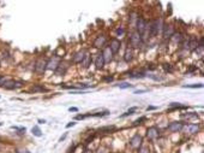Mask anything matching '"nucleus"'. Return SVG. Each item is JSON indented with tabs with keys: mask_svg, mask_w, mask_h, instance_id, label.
Masks as SVG:
<instances>
[{
	"mask_svg": "<svg viewBox=\"0 0 204 153\" xmlns=\"http://www.w3.org/2000/svg\"><path fill=\"white\" fill-rule=\"evenodd\" d=\"M104 81L111 82V81H113V77H112V76H111V77H104Z\"/></svg>",
	"mask_w": 204,
	"mask_h": 153,
	"instance_id": "obj_41",
	"label": "nucleus"
},
{
	"mask_svg": "<svg viewBox=\"0 0 204 153\" xmlns=\"http://www.w3.org/2000/svg\"><path fill=\"white\" fill-rule=\"evenodd\" d=\"M203 84L202 83H193V84H185L183 86V88H192V89H194V88H202Z\"/></svg>",
	"mask_w": 204,
	"mask_h": 153,
	"instance_id": "obj_29",
	"label": "nucleus"
},
{
	"mask_svg": "<svg viewBox=\"0 0 204 153\" xmlns=\"http://www.w3.org/2000/svg\"><path fill=\"white\" fill-rule=\"evenodd\" d=\"M31 132H32V134H34L35 136H37V138H41V136H42V132H41V129H40V128H38L37 125L32 127Z\"/></svg>",
	"mask_w": 204,
	"mask_h": 153,
	"instance_id": "obj_26",
	"label": "nucleus"
},
{
	"mask_svg": "<svg viewBox=\"0 0 204 153\" xmlns=\"http://www.w3.org/2000/svg\"><path fill=\"white\" fill-rule=\"evenodd\" d=\"M94 64H95L96 69H102V68H103V65H104V60H103V57H102V54H101V53L96 54Z\"/></svg>",
	"mask_w": 204,
	"mask_h": 153,
	"instance_id": "obj_17",
	"label": "nucleus"
},
{
	"mask_svg": "<svg viewBox=\"0 0 204 153\" xmlns=\"http://www.w3.org/2000/svg\"><path fill=\"white\" fill-rule=\"evenodd\" d=\"M163 69H165V71L167 72H173V68L170 64H163Z\"/></svg>",
	"mask_w": 204,
	"mask_h": 153,
	"instance_id": "obj_33",
	"label": "nucleus"
},
{
	"mask_svg": "<svg viewBox=\"0 0 204 153\" xmlns=\"http://www.w3.org/2000/svg\"><path fill=\"white\" fill-rule=\"evenodd\" d=\"M21 86H22V82L14 81V80H5L4 83L1 84V87L5 88V89H16V88H18Z\"/></svg>",
	"mask_w": 204,
	"mask_h": 153,
	"instance_id": "obj_3",
	"label": "nucleus"
},
{
	"mask_svg": "<svg viewBox=\"0 0 204 153\" xmlns=\"http://www.w3.org/2000/svg\"><path fill=\"white\" fill-rule=\"evenodd\" d=\"M90 63H91V55L89 54V53H85V55H84V59L82 60V66H83L84 69H88L89 68V65H90Z\"/></svg>",
	"mask_w": 204,
	"mask_h": 153,
	"instance_id": "obj_22",
	"label": "nucleus"
},
{
	"mask_svg": "<svg viewBox=\"0 0 204 153\" xmlns=\"http://www.w3.org/2000/svg\"><path fill=\"white\" fill-rule=\"evenodd\" d=\"M67 69H69V65H67V64H65V63H61V62H60L58 69L55 70V74L58 75V76H64Z\"/></svg>",
	"mask_w": 204,
	"mask_h": 153,
	"instance_id": "obj_16",
	"label": "nucleus"
},
{
	"mask_svg": "<svg viewBox=\"0 0 204 153\" xmlns=\"http://www.w3.org/2000/svg\"><path fill=\"white\" fill-rule=\"evenodd\" d=\"M25 153H29V151H25Z\"/></svg>",
	"mask_w": 204,
	"mask_h": 153,
	"instance_id": "obj_43",
	"label": "nucleus"
},
{
	"mask_svg": "<svg viewBox=\"0 0 204 153\" xmlns=\"http://www.w3.org/2000/svg\"><path fill=\"white\" fill-rule=\"evenodd\" d=\"M144 120H146V117H141V118H138V119H136L135 122H133V125H139V124H142Z\"/></svg>",
	"mask_w": 204,
	"mask_h": 153,
	"instance_id": "obj_32",
	"label": "nucleus"
},
{
	"mask_svg": "<svg viewBox=\"0 0 204 153\" xmlns=\"http://www.w3.org/2000/svg\"><path fill=\"white\" fill-rule=\"evenodd\" d=\"M85 51L83 50V51H79V52H77L76 54H75V57H73V63H82V60L84 59V55H85Z\"/></svg>",
	"mask_w": 204,
	"mask_h": 153,
	"instance_id": "obj_20",
	"label": "nucleus"
},
{
	"mask_svg": "<svg viewBox=\"0 0 204 153\" xmlns=\"http://www.w3.org/2000/svg\"><path fill=\"white\" fill-rule=\"evenodd\" d=\"M170 39H172L174 42L180 44V42L183 41V34H180V33H174V34H173V36L170 37Z\"/></svg>",
	"mask_w": 204,
	"mask_h": 153,
	"instance_id": "obj_25",
	"label": "nucleus"
},
{
	"mask_svg": "<svg viewBox=\"0 0 204 153\" xmlns=\"http://www.w3.org/2000/svg\"><path fill=\"white\" fill-rule=\"evenodd\" d=\"M183 127H184V123H183V122H173V123H170V124L167 127V129H168L170 133H178V132L183 130Z\"/></svg>",
	"mask_w": 204,
	"mask_h": 153,
	"instance_id": "obj_8",
	"label": "nucleus"
},
{
	"mask_svg": "<svg viewBox=\"0 0 204 153\" xmlns=\"http://www.w3.org/2000/svg\"><path fill=\"white\" fill-rule=\"evenodd\" d=\"M120 46H121L120 40H118V39H112V40H111L109 48H111V51H112V53H113V54L119 52V50H120Z\"/></svg>",
	"mask_w": 204,
	"mask_h": 153,
	"instance_id": "obj_12",
	"label": "nucleus"
},
{
	"mask_svg": "<svg viewBox=\"0 0 204 153\" xmlns=\"http://www.w3.org/2000/svg\"><path fill=\"white\" fill-rule=\"evenodd\" d=\"M198 47V40L196 37H190V40L187 41V50L189 51H194Z\"/></svg>",
	"mask_w": 204,
	"mask_h": 153,
	"instance_id": "obj_15",
	"label": "nucleus"
},
{
	"mask_svg": "<svg viewBox=\"0 0 204 153\" xmlns=\"http://www.w3.org/2000/svg\"><path fill=\"white\" fill-rule=\"evenodd\" d=\"M183 129L187 133V134H197L199 132V125L198 124H189V125H184Z\"/></svg>",
	"mask_w": 204,
	"mask_h": 153,
	"instance_id": "obj_13",
	"label": "nucleus"
},
{
	"mask_svg": "<svg viewBox=\"0 0 204 153\" xmlns=\"http://www.w3.org/2000/svg\"><path fill=\"white\" fill-rule=\"evenodd\" d=\"M149 78H151V80H154V81H162L163 80V77H161V76H156V75H152V74H149V75H146Z\"/></svg>",
	"mask_w": 204,
	"mask_h": 153,
	"instance_id": "obj_31",
	"label": "nucleus"
},
{
	"mask_svg": "<svg viewBox=\"0 0 204 153\" xmlns=\"http://www.w3.org/2000/svg\"><path fill=\"white\" fill-rule=\"evenodd\" d=\"M146 22L143 19V18H141V17H138L137 18V22H136V31L138 34H139L141 36H143L144 35V33H145V30H146Z\"/></svg>",
	"mask_w": 204,
	"mask_h": 153,
	"instance_id": "obj_2",
	"label": "nucleus"
},
{
	"mask_svg": "<svg viewBox=\"0 0 204 153\" xmlns=\"http://www.w3.org/2000/svg\"><path fill=\"white\" fill-rule=\"evenodd\" d=\"M168 107H169V110H185L189 106L181 105L180 102H170V104H168Z\"/></svg>",
	"mask_w": 204,
	"mask_h": 153,
	"instance_id": "obj_21",
	"label": "nucleus"
},
{
	"mask_svg": "<svg viewBox=\"0 0 204 153\" xmlns=\"http://www.w3.org/2000/svg\"><path fill=\"white\" fill-rule=\"evenodd\" d=\"M32 92H47L48 89L45 87H40V86H36V87H32Z\"/></svg>",
	"mask_w": 204,
	"mask_h": 153,
	"instance_id": "obj_30",
	"label": "nucleus"
},
{
	"mask_svg": "<svg viewBox=\"0 0 204 153\" xmlns=\"http://www.w3.org/2000/svg\"><path fill=\"white\" fill-rule=\"evenodd\" d=\"M124 34H125V29L124 28H118L117 29V35L118 36H122Z\"/></svg>",
	"mask_w": 204,
	"mask_h": 153,
	"instance_id": "obj_35",
	"label": "nucleus"
},
{
	"mask_svg": "<svg viewBox=\"0 0 204 153\" xmlns=\"http://www.w3.org/2000/svg\"><path fill=\"white\" fill-rule=\"evenodd\" d=\"M181 118H185V119L198 118V114H196V112H189V114H183V115H181Z\"/></svg>",
	"mask_w": 204,
	"mask_h": 153,
	"instance_id": "obj_24",
	"label": "nucleus"
},
{
	"mask_svg": "<svg viewBox=\"0 0 204 153\" xmlns=\"http://www.w3.org/2000/svg\"><path fill=\"white\" fill-rule=\"evenodd\" d=\"M106 42H107V37H106L104 35H100V36H97L96 40L94 41V47L96 48H100L102 46L106 45Z\"/></svg>",
	"mask_w": 204,
	"mask_h": 153,
	"instance_id": "obj_14",
	"label": "nucleus"
},
{
	"mask_svg": "<svg viewBox=\"0 0 204 153\" xmlns=\"http://www.w3.org/2000/svg\"><path fill=\"white\" fill-rule=\"evenodd\" d=\"M109 114L108 111H103V112H96V114H88V115H78L76 116V119H85L88 117H96V118H100V117H104Z\"/></svg>",
	"mask_w": 204,
	"mask_h": 153,
	"instance_id": "obj_5",
	"label": "nucleus"
},
{
	"mask_svg": "<svg viewBox=\"0 0 204 153\" xmlns=\"http://www.w3.org/2000/svg\"><path fill=\"white\" fill-rule=\"evenodd\" d=\"M59 64H60V59L56 58V57H54V58H52L51 60L47 62V68H46V69L49 70V71H55L56 69H58Z\"/></svg>",
	"mask_w": 204,
	"mask_h": 153,
	"instance_id": "obj_6",
	"label": "nucleus"
},
{
	"mask_svg": "<svg viewBox=\"0 0 204 153\" xmlns=\"http://www.w3.org/2000/svg\"><path fill=\"white\" fill-rule=\"evenodd\" d=\"M118 87L120 89H128V88H132V84H130L128 82H121L118 84Z\"/></svg>",
	"mask_w": 204,
	"mask_h": 153,
	"instance_id": "obj_28",
	"label": "nucleus"
},
{
	"mask_svg": "<svg viewBox=\"0 0 204 153\" xmlns=\"http://www.w3.org/2000/svg\"><path fill=\"white\" fill-rule=\"evenodd\" d=\"M130 45H131V48H139L143 45V39L142 36L137 33V31H133L130 36Z\"/></svg>",
	"mask_w": 204,
	"mask_h": 153,
	"instance_id": "obj_1",
	"label": "nucleus"
},
{
	"mask_svg": "<svg viewBox=\"0 0 204 153\" xmlns=\"http://www.w3.org/2000/svg\"><path fill=\"white\" fill-rule=\"evenodd\" d=\"M159 135H160V132L156 127H150V128H148V130H146V136H148L149 140L157 139Z\"/></svg>",
	"mask_w": 204,
	"mask_h": 153,
	"instance_id": "obj_7",
	"label": "nucleus"
},
{
	"mask_svg": "<svg viewBox=\"0 0 204 153\" xmlns=\"http://www.w3.org/2000/svg\"><path fill=\"white\" fill-rule=\"evenodd\" d=\"M138 110H139V109H138L137 106H135V107H131V109H130L127 112H125V114L122 115L121 117H127V116H131V115H133V114H135V112H137Z\"/></svg>",
	"mask_w": 204,
	"mask_h": 153,
	"instance_id": "obj_27",
	"label": "nucleus"
},
{
	"mask_svg": "<svg viewBox=\"0 0 204 153\" xmlns=\"http://www.w3.org/2000/svg\"><path fill=\"white\" fill-rule=\"evenodd\" d=\"M66 136H67V133H65V134H64V135L61 136V138L59 139V142H61L63 140H65V139H66Z\"/></svg>",
	"mask_w": 204,
	"mask_h": 153,
	"instance_id": "obj_38",
	"label": "nucleus"
},
{
	"mask_svg": "<svg viewBox=\"0 0 204 153\" xmlns=\"http://www.w3.org/2000/svg\"><path fill=\"white\" fill-rule=\"evenodd\" d=\"M47 68V62L43 60V59H38L36 62V65H35V71L37 74H43L45 70Z\"/></svg>",
	"mask_w": 204,
	"mask_h": 153,
	"instance_id": "obj_11",
	"label": "nucleus"
},
{
	"mask_svg": "<svg viewBox=\"0 0 204 153\" xmlns=\"http://www.w3.org/2000/svg\"><path fill=\"white\" fill-rule=\"evenodd\" d=\"M174 33H175V31H174V28H173L172 26H167V24H165V26H163L162 35H163V37H165V39L172 37Z\"/></svg>",
	"mask_w": 204,
	"mask_h": 153,
	"instance_id": "obj_10",
	"label": "nucleus"
},
{
	"mask_svg": "<svg viewBox=\"0 0 204 153\" xmlns=\"http://www.w3.org/2000/svg\"><path fill=\"white\" fill-rule=\"evenodd\" d=\"M76 125V122H70L67 125H66V128H71V127H75Z\"/></svg>",
	"mask_w": 204,
	"mask_h": 153,
	"instance_id": "obj_39",
	"label": "nucleus"
},
{
	"mask_svg": "<svg viewBox=\"0 0 204 153\" xmlns=\"http://www.w3.org/2000/svg\"><path fill=\"white\" fill-rule=\"evenodd\" d=\"M115 130V127L114 125H106V127H102L99 129L100 133H111V132H114Z\"/></svg>",
	"mask_w": 204,
	"mask_h": 153,
	"instance_id": "obj_23",
	"label": "nucleus"
},
{
	"mask_svg": "<svg viewBox=\"0 0 204 153\" xmlns=\"http://www.w3.org/2000/svg\"><path fill=\"white\" fill-rule=\"evenodd\" d=\"M69 111H71V112H77V111H78V109H77V107H70V109H69Z\"/></svg>",
	"mask_w": 204,
	"mask_h": 153,
	"instance_id": "obj_40",
	"label": "nucleus"
},
{
	"mask_svg": "<svg viewBox=\"0 0 204 153\" xmlns=\"http://www.w3.org/2000/svg\"><path fill=\"white\" fill-rule=\"evenodd\" d=\"M93 139H94V135L89 136V138L87 139V141H85V143H87V145H88V143H90V141H93Z\"/></svg>",
	"mask_w": 204,
	"mask_h": 153,
	"instance_id": "obj_37",
	"label": "nucleus"
},
{
	"mask_svg": "<svg viewBox=\"0 0 204 153\" xmlns=\"http://www.w3.org/2000/svg\"><path fill=\"white\" fill-rule=\"evenodd\" d=\"M138 153H150V148L148 146L139 147V152H138Z\"/></svg>",
	"mask_w": 204,
	"mask_h": 153,
	"instance_id": "obj_34",
	"label": "nucleus"
},
{
	"mask_svg": "<svg viewBox=\"0 0 204 153\" xmlns=\"http://www.w3.org/2000/svg\"><path fill=\"white\" fill-rule=\"evenodd\" d=\"M155 109H156L155 106H148V107H146V110H148V111H150V110H155Z\"/></svg>",
	"mask_w": 204,
	"mask_h": 153,
	"instance_id": "obj_42",
	"label": "nucleus"
},
{
	"mask_svg": "<svg viewBox=\"0 0 204 153\" xmlns=\"http://www.w3.org/2000/svg\"><path fill=\"white\" fill-rule=\"evenodd\" d=\"M102 57H103V60H104V64L106 63H111L112 62V59H113V53H112V51H111V48H109V46H107V47H104L103 48V51H102Z\"/></svg>",
	"mask_w": 204,
	"mask_h": 153,
	"instance_id": "obj_9",
	"label": "nucleus"
},
{
	"mask_svg": "<svg viewBox=\"0 0 204 153\" xmlns=\"http://www.w3.org/2000/svg\"><path fill=\"white\" fill-rule=\"evenodd\" d=\"M149 89H138V91H135V94H143V93H148Z\"/></svg>",
	"mask_w": 204,
	"mask_h": 153,
	"instance_id": "obj_36",
	"label": "nucleus"
},
{
	"mask_svg": "<svg viewBox=\"0 0 204 153\" xmlns=\"http://www.w3.org/2000/svg\"><path fill=\"white\" fill-rule=\"evenodd\" d=\"M132 59H133V50L131 47H127L125 51V54H124V60L126 63H130Z\"/></svg>",
	"mask_w": 204,
	"mask_h": 153,
	"instance_id": "obj_19",
	"label": "nucleus"
},
{
	"mask_svg": "<svg viewBox=\"0 0 204 153\" xmlns=\"http://www.w3.org/2000/svg\"><path fill=\"white\" fill-rule=\"evenodd\" d=\"M127 76L131 77V78H143V77L146 76V74L143 71H128Z\"/></svg>",
	"mask_w": 204,
	"mask_h": 153,
	"instance_id": "obj_18",
	"label": "nucleus"
},
{
	"mask_svg": "<svg viewBox=\"0 0 204 153\" xmlns=\"http://www.w3.org/2000/svg\"><path fill=\"white\" fill-rule=\"evenodd\" d=\"M142 141H143L142 136L139 134H136V135H133L131 138V140H130V145H131L132 148L137 150V148H139L142 146Z\"/></svg>",
	"mask_w": 204,
	"mask_h": 153,
	"instance_id": "obj_4",
	"label": "nucleus"
}]
</instances>
